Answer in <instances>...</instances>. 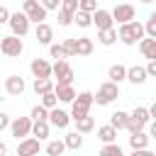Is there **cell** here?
I'll use <instances>...</instances> for the list:
<instances>
[{
  "instance_id": "cell-1",
  "label": "cell",
  "mask_w": 156,
  "mask_h": 156,
  "mask_svg": "<svg viewBox=\"0 0 156 156\" xmlns=\"http://www.w3.org/2000/svg\"><path fill=\"white\" fill-rule=\"evenodd\" d=\"M117 39L122 41V44H127V46H134V44H139L146 34H144V24L139 22V20H134V22H129V24H119L117 29Z\"/></svg>"
},
{
  "instance_id": "cell-2",
  "label": "cell",
  "mask_w": 156,
  "mask_h": 156,
  "mask_svg": "<svg viewBox=\"0 0 156 156\" xmlns=\"http://www.w3.org/2000/svg\"><path fill=\"white\" fill-rule=\"evenodd\" d=\"M90 107H93V93L90 90H83V93H76V100L71 102V112L68 117L76 122V119H83L90 115Z\"/></svg>"
},
{
  "instance_id": "cell-3",
  "label": "cell",
  "mask_w": 156,
  "mask_h": 156,
  "mask_svg": "<svg viewBox=\"0 0 156 156\" xmlns=\"http://www.w3.org/2000/svg\"><path fill=\"white\" fill-rule=\"evenodd\" d=\"M117 98H119V85H115V83L105 80V83H100L98 93L93 95V105L105 107V105H110V102H112V100H117Z\"/></svg>"
},
{
  "instance_id": "cell-4",
  "label": "cell",
  "mask_w": 156,
  "mask_h": 156,
  "mask_svg": "<svg viewBox=\"0 0 156 156\" xmlns=\"http://www.w3.org/2000/svg\"><path fill=\"white\" fill-rule=\"evenodd\" d=\"M51 78H56L54 85H73L76 73L68 61H56V63H51Z\"/></svg>"
},
{
  "instance_id": "cell-5",
  "label": "cell",
  "mask_w": 156,
  "mask_h": 156,
  "mask_svg": "<svg viewBox=\"0 0 156 156\" xmlns=\"http://www.w3.org/2000/svg\"><path fill=\"white\" fill-rule=\"evenodd\" d=\"M20 12H24V17L29 20V24H32V22H34V24H41V22L46 20V10H44L37 0H24Z\"/></svg>"
},
{
  "instance_id": "cell-6",
  "label": "cell",
  "mask_w": 156,
  "mask_h": 156,
  "mask_svg": "<svg viewBox=\"0 0 156 156\" xmlns=\"http://www.w3.org/2000/svg\"><path fill=\"white\" fill-rule=\"evenodd\" d=\"M110 17H112V22H117V24H129V22H134L136 10H134V5L122 2V5H115V7L110 10Z\"/></svg>"
},
{
  "instance_id": "cell-7",
  "label": "cell",
  "mask_w": 156,
  "mask_h": 156,
  "mask_svg": "<svg viewBox=\"0 0 156 156\" xmlns=\"http://www.w3.org/2000/svg\"><path fill=\"white\" fill-rule=\"evenodd\" d=\"M10 134L17 139V141H22V139H27V136H32V119L29 117H15V119H10Z\"/></svg>"
},
{
  "instance_id": "cell-8",
  "label": "cell",
  "mask_w": 156,
  "mask_h": 156,
  "mask_svg": "<svg viewBox=\"0 0 156 156\" xmlns=\"http://www.w3.org/2000/svg\"><path fill=\"white\" fill-rule=\"evenodd\" d=\"M10 29H12V37L22 39L29 34V20L24 17V12H10V20H7Z\"/></svg>"
},
{
  "instance_id": "cell-9",
  "label": "cell",
  "mask_w": 156,
  "mask_h": 156,
  "mask_svg": "<svg viewBox=\"0 0 156 156\" xmlns=\"http://www.w3.org/2000/svg\"><path fill=\"white\" fill-rule=\"evenodd\" d=\"M0 51H2L7 58H17V56L24 51V44H22V39L7 34V37H0Z\"/></svg>"
},
{
  "instance_id": "cell-10",
  "label": "cell",
  "mask_w": 156,
  "mask_h": 156,
  "mask_svg": "<svg viewBox=\"0 0 156 156\" xmlns=\"http://www.w3.org/2000/svg\"><path fill=\"white\" fill-rule=\"evenodd\" d=\"M90 20H93V24L98 27V32H105V29H112V27H115V22H112V17H110V10H102V7H98V10L90 15Z\"/></svg>"
},
{
  "instance_id": "cell-11",
  "label": "cell",
  "mask_w": 156,
  "mask_h": 156,
  "mask_svg": "<svg viewBox=\"0 0 156 156\" xmlns=\"http://www.w3.org/2000/svg\"><path fill=\"white\" fill-rule=\"evenodd\" d=\"M49 127H56V129H66L68 124H71V117H68V112L66 110H61V107H54V110H49Z\"/></svg>"
},
{
  "instance_id": "cell-12",
  "label": "cell",
  "mask_w": 156,
  "mask_h": 156,
  "mask_svg": "<svg viewBox=\"0 0 156 156\" xmlns=\"http://www.w3.org/2000/svg\"><path fill=\"white\" fill-rule=\"evenodd\" d=\"M29 71H32L34 80H39V78H51V63H49L46 58H32Z\"/></svg>"
},
{
  "instance_id": "cell-13",
  "label": "cell",
  "mask_w": 156,
  "mask_h": 156,
  "mask_svg": "<svg viewBox=\"0 0 156 156\" xmlns=\"http://www.w3.org/2000/svg\"><path fill=\"white\" fill-rule=\"evenodd\" d=\"M34 37H37V41H39V44L51 46V44H54V27H51L49 22H41V24H37Z\"/></svg>"
},
{
  "instance_id": "cell-14",
  "label": "cell",
  "mask_w": 156,
  "mask_h": 156,
  "mask_svg": "<svg viewBox=\"0 0 156 156\" xmlns=\"http://www.w3.org/2000/svg\"><path fill=\"white\" fill-rule=\"evenodd\" d=\"M5 90H7L10 95H22V93L27 90V83H24L22 76H7V78H5Z\"/></svg>"
},
{
  "instance_id": "cell-15",
  "label": "cell",
  "mask_w": 156,
  "mask_h": 156,
  "mask_svg": "<svg viewBox=\"0 0 156 156\" xmlns=\"http://www.w3.org/2000/svg\"><path fill=\"white\" fill-rule=\"evenodd\" d=\"M39 154V141L34 136H27L17 144V156H37Z\"/></svg>"
},
{
  "instance_id": "cell-16",
  "label": "cell",
  "mask_w": 156,
  "mask_h": 156,
  "mask_svg": "<svg viewBox=\"0 0 156 156\" xmlns=\"http://www.w3.org/2000/svg\"><path fill=\"white\" fill-rule=\"evenodd\" d=\"M146 78H149V76H146L144 66H136V63H134V66H129V68H127V78H124V80H129L132 85H144V83H146Z\"/></svg>"
},
{
  "instance_id": "cell-17",
  "label": "cell",
  "mask_w": 156,
  "mask_h": 156,
  "mask_svg": "<svg viewBox=\"0 0 156 156\" xmlns=\"http://www.w3.org/2000/svg\"><path fill=\"white\" fill-rule=\"evenodd\" d=\"M54 95H56L58 102L71 105V102L76 100V88H73V85H54Z\"/></svg>"
},
{
  "instance_id": "cell-18",
  "label": "cell",
  "mask_w": 156,
  "mask_h": 156,
  "mask_svg": "<svg viewBox=\"0 0 156 156\" xmlns=\"http://www.w3.org/2000/svg\"><path fill=\"white\" fill-rule=\"evenodd\" d=\"M124 78H127V66H122V63H112V66L107 68V80H110V83L119 85Z\"/></svg>"
},
{
  "instance_id": "cell-19",
  "label": "cell",
  "mask_w": 156,
  "mask_h": 156,
  "mask_svg": "<svg viewBox=\"0 0 156 156\" xmlns=\"http://www.w3.org/2000/svg\"><path fill=\"white\" fill-rule=\"evenodd\" d=\"M127 122H129V112H124V110H117V112L110 115V127H112L115 132L127 129Z\"/></svg>"
},
{
  "instance_id": "cell-20",
  "label": "cell",
  "mask_w": 156,
  "mask_h": 156,
  "mask_svg": "<svg viewBox=\"0 0 156 156\" xmlns=\"http://www.w3.org/2000/svg\"><path fill=\"white\" fill-rule=\"evenodd\" d=\"M93 49H95V41H93L90 37H80V39H76V56H90Z\"/></svg>"
},
{
  "instance_id": "cell-21",
  "label": "cell",
  "mask_w": 156,
  "mask_h": 156,
  "mask_svg": "<svg viewBox=\"0 0 156 156\" xmlns=\"http://www.w3.org/2000/svg\"><path fill=\"white\" fill-rule=\"evenodd\" d=\"M139 51L144 54V58H149V61H156V39H149V37H144V39L139 41Z\"/></svg>"
},
{
  "instance_id": "cell-22",
  "label": "cell",
  "mask_w": 156,
  "mask_h": 156,
  "mask_svg": "<svg viewBox=\"0 0 156 156\" xmlns=\"http://www.w3.org/2000/svg\"><path fill=\"white\" fill-rule=\"evenodd\" d=\"M149 141H151V136H149L146 132H139V134H132V136H129V146H132V151L149 149Z\"/></svg>"
},
{
  "instance_id": "cell-23",
  "label": "cell",
  "mask_w": 156,
  "mask_h": 156,
  "mask_svg": "<svg viewBox=\"0 0 156 156\" xmlns=\"http://www.w3.org/2000/svg\"><path fill=\"white\" fill-rule=\"evenodd\" d=\"M98 139L102 141V146L105 144H117V132L110 124H102V127H98Z\"/></svg>"
},
{
  "instance_id": "cell-24",
  "label": "cell",
  "mask_w": 156,
  "mask_h": 156,
  "mask_svg": "<svg viewBox=\"0 0 156 156\" xmlns=\"http://www.w3.org/2000/svg\"><path fill=\"white\" fill-rule=\"evenodd\" d=\"M32 90L37 95H46V93H54V80L51 78H39L32 83Z\"/></svg>"
},
{
  "instance_id": "cell-25",
  "label": "cell",
  "mask_w": 156,
  "mask_h": 156,
  "mask_svg": "<svg viewBox=\"0 0 156 156\" xmlns=\"http://www.w3.org/2000/svg\"><path fill=\"white\" fill-rule=\"evenodd\" d=\"M129 119H134V122H139L141 127H146V124H151V117H149V110L146 107H134L132 112H129Z\"/></svg>"
},
{
  "instance_id": "cell-26",
  "label": "cell",
  "mask_w": 156,
  "mask_h": 156,
  "mask_svg": "<svg viewBox=\"0 0 156 156\" xmlns=\"http://www.w3.org/2000/svg\"><path fill=\"white\" fill-rule=\"evenodd\" d=\"M61 141H63V146H66V149H71V151H78V149L83 146V136H80L78 132H68Z\"/></svg>"
},
{
  "instance_id": "cell-27",
  "label": "cell",
  "mask_w": 156,
  "mask_h": 156,
  "mask_svg": "<svg viewBox=\"0 0 156 156\" xmlns=\"http://www.w3.org/2000/svg\"><path fill=\"white\" fill-rule=\"evenodd\" d=\"M49 132H51L49 122H32V136H34L37 141L46 139V136H49Z\"/></svg>"
},
{
  "instance_id": "cell-28",
  "label": "cell",
  "mask_w": 156,
  "mask_h": 156,
  "mask_svg": "<svg viewBox=\"0 0 156 156\" xmlns=\"http://www.w3.org/2000/svg\"><path fill=\"white\" fill-rule=\"evenodd\" d=\"M95 129V119L88 115V117H83V119H76V132L83 136V134H88V132H93Z\"/></svg>"
},
{
  "instance_id": "cell-29",
  "label": "cell",
  "mask_w": 156,
  "mask_h": 156,
  "mask_svg": "<svg viewBox=\"0 0 156 156\" xmlns=\"http://www.w3.org/2000/svg\"><path fill=\"white\" fill-rule=\"evenodd\" d=\"M98 41H100L102 46H112V44L117 41V32H115V27H112V29H105V32H98Z\"/></svg>"
},
{
  "instance_id": "cell-30",
  "label": "cell",
  "mask_w": 156,
  "mask_h": 156,
  "mask_svg": "<svg viewBox=\"0 0 156 156\" xmlns=\"http://www.w3.org/2000/svg\"><path fill=\"white\" fill-rule=\"evenodd\" d=\"M63 151H66V146L61 139H51L46 144V156H63Z\"/></svg>"
},
{
  "instance_id": "cell-31",
  "label": "cell",
  "mask_w": 156,
  "mask_h": 156,
  "mask_svg": "<svg viewBox=\"0 0 156 156\" xmlns=\"http://www.w3.org/2000/svg\"><path fill=\"white\" fill-rule=\"evenodd\" d=\"M29 119L32 122H46L49 119V110H44L41 105H34L32 112H29Z\"/></svg>"
},
{
  "instance_id": "cell-32",
  "label": "cell",
  "mask_w": 156,
  "mask_h": 156,
  "mask_svg": "<svg viewBox=\"0 0 156 156\" xmlns=\"http://www.w3.org/2000/svg\"><path fill=\"white\" fill-rule=\"evenodd\" d=\"M98 156H124V151H122L119 144H105V146L98 151Z\"/></svg>"
},
{
  "instance_id": "cell-33",
  "label": "cell",
  "mask_w": 156,
  "mask_h": 156,
  "mask_svg": "<svg viewBox=\"0 0 156 156\" xmlns=\"http://www.w3.org/2000/svg\"><path fill=\"white\" fill-rule=\"evenodd\" d=\"M39 105L44 110H54V107H58V100L54 93H46V95H39Z\"/></svg>"
},
{
  "instance_id": "cell-34",
  "label": "cell",
  "mask_w": 156,
  "mask_h": 156,
  "mask_svg": "<svg viewBox=\"0 0 156 156\" xmlns=\"http://www.w3.org/2000/svg\"><path fill=\"white\" fill-rule=\"evenodd\" d=\"M73 22H76V24H78L80 29H88V27L93 24V20H90V15H88V12H80V10H78V12L73 15Z\"/></svg>"
},
{
  "instance_id": "cell-35",
  "label": "cell",
  "mask_w": 156,
  "mask_h": 156,
  "mask_svg": "<svg viewBox=\"0 0 156 156\" xmlns=\"http://www.w3.org/2000/svg\"><path fill=\"white\" fill-rule=\"evenodd\" d=\"M144 34H146L149 39H156V12L149 15V20H146V24H144Z\"/></svg>"
},
{
  "instance_id": "cell-36",
  "label": "cell",
  "mask_w": 156,
  "mask_h": 156,
  "mask_svg": "<svg viewBox=\"0 0 156 156\" xmlns=\"http://www.w3.org/2000/svg\"><path fill=\"white\" fill-rule=\"evenodd\" d=\"M61 12H68V15H76L78 12V0H61Z\"/></svg>"
},
{
  "instance_id": "cell-37",
  "label": "cell",
  "mask_w": 156,
  "mask_h": 156,
  "mask_svg": "<svg viewBox=\"0 0 156 156\" xmlns=\"http://www.w3.org/2000/svg\"><path fill=\"white\" fill-rule=\"evenodd\" d=\"M78 10H80V12L93 15V12L98 10V2H95V0H78Z\"/></svg>"
},
{
  "instance_id": "cell-38",
  "label": "cell",
  "mask_w": 156,
  "mask_h": 156,
  "mask_svg": "<svg viewBox=\"0 0 156 156\" xmlns=\"http://www.w3.org/2000/svg\"><path fill=\"white\" fill-rule=\"evenodd\" d=\"M61 49H63L66 58L76 56V39H63V41H61Z\"/></svg>"
},
{
  "instance_id": "cell-39",
  "label": "cell",
  "mask_w": 156,
  "mask_h": 156,
  "mask_svg": "<svg viewBox=\"0 0 156 156\" xmlns=\"http://www.w3.org/2000/svg\"><path fill=\"white\" fill-rule=\"evenodd\" d=\"M49 54H51V58H56V61H66V54H63V49H61L58 41H54V44L49 46Z\"/></svg>"
},
{
  "instance_id": "cell-40",
  "label": "cell",
  "mask_w": 156,
  "mask_h": 156,
  "mask_svg": "<svg viewBox=\"0 0 156 156\" xmlns=\"http://www.w3.org/2000/svg\"><path fill=\"white\" fill-rule=\"evenodd\" d=\"M56 20H58V27H71V24H73V15H68V12H61V10H58Z\"/></svg>"
},
{
  "instance_id": "cell-41",
  "label": "cell",
  "mask_w": 156,
  "mask_h": 156,
  "mask_svg": "<svg viewBox=\"0 0 156 156\" xmlns=\"http://www.w3.org/2000/svg\"><path fill=\"white\" fill-rule=\"evenodd\" d=\"M39 5H41L46 12H49V10H56V12H58V7H61V0H41Z\"/></svg>"
},
{
  "instance_id": "cell-42",
  "label": "cell",
  "mask_w": 156,
  "mask_h": 156,
  "mask_svg": "<svg viewBox=\"0 0 156 156\" xmlns=\"http://www.w3.org/2000/svg\"><path fill=\"white\" fill-rule=\"evenodd\" d=\"M127 132H129V136H132V134H139V132H144V127H141L139 122L129 119V122H127Z\"/></svg>"
},
{
  "instance_id": "cell-43",
  "label": "cell",
  "mask_w": 156,
  "mask_h": 156,
  "mask_svg": "<svg viewBox=\"0 0 156 156\" xmlns=\"http://www.w3.org/2000/svg\"><path fill=\"white\" fill-rule=\"evenodd\" d=\"M10 119H12V117H10V115H7V112H2V110H0V132H2V129H7V127H10Z\"/></svg>"
},
{
  "instance_id": "cell-44",
  "label": "cell",
  "mask_w": 156,
  "mask_h": 156,
  "mask_svg": "<svg viewBox=\"0 0 156 156\" xmlns=\"http://www.w3.org/2000/svg\"><path fill=\"white\" fill-rule=\"evenodd\" d=\"M7 20H10V10L0 5V24H7Z\"/></svg>"
},
{
  "instance_id": "cell-45",
  "label": "cell",
  "mask_w": 156,
  "mask_h": 156,
  "mask_svg": "<svg viewBox=\"0 0 156 156\" xmlns=\"http://www.w3.org/2000/svg\"><path fill=\"white\" fill-rule=\"evenodd\" d=\"M144 71H146V76H156V61H149L144 66Z\"/></svg>"
},
{
  "instance_id": "cell-46",
  "label": "cell",
  "mask_w": 156,
  "mask_h": 156,
  "mask_svg": "<svg viewBox=\"0 0 156 156\" xmlns=\"http://www.w3.org/2000/svg\"><path fill=\"white\" fill-rule=\"evenodd\" d=\"M129 156H156V154H154L151 149H141V151H132Z\"/></svg>"
},
{
  "instance_id": "cell-47",
  "label": "cell",
  "mask_w": 156,
  "mask_h": 156,
  "mask_svg": "<svg viewBox=\"0 0 156 156\" xmlns=\"http://www.w3.org/2000/svg\"><path fill=\"white\" fill-rule=\"evenodd\" d=\"M0 156H7V144L0 141Z\"/></svg>"
},
{
  "instance_id": "cell-48",
  "label": "cell",
  "mask_w": 156,
  "mask_h": 156,
  "mask_svg": "<svg viewBox=\"0 0 156 156\" xmlns=\"http://www.w3.org/2000/svg\"><path fill=\"white\" fill-rule=\"evenodd\" d=\"M0 105H2V98H0Z\"/></svg>"
}]
</instances>
